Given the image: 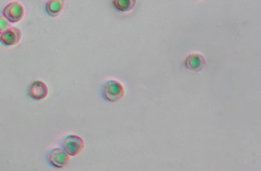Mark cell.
<instances>
[{
  "instance_id": "cell-9",
  "label": "cell",
  "mask_w": 261,
  "mask_h": 171,
  "mask_svg": "<svg viewBox=\"0 0 261 171\" xmlns=\"http://www.w3.org/2000/svg\"><path fill=\"white\" fill-rule=\"evenodd\" d=\"M137 0H112V6L119 12H128L136 6Z\"/></svg>"
},
{
  "instance_id": "cell-1",
  "label": "cell",
  "mask_w": 261,
  "mask_h": 171,
  "mask_svg": "<svg viewBox=\"0 0 261 171\" xmlns=\"http://www.w3.org/2000/svg\"><path fill=\"white\" fill-rule=\"evenodd\" d=\"M102 97L109 102H116L125 95V88L118 80H109L102 88Z\"/></svg>"
},
{
  "instance_id": "cell-6",
  "label": "cell",
  "mask_w": 261,
  "mask_h": 171,
  "mask_svg": "<svg viewBox=\"0 0 261 171\" xmlns=\"http://www.w3.org/2000/svg\"><path fill=\"white\" fill-rule=\"evenodd\" d=\"M205 65H206V61L205 57L198 52L189 54L184 62V66L186 69L195 71V72L202 71L205 68Z\"/></svg>"
},
{
  "instance_id": "cell-10",
  "label": "cell",
  "mask_w": 261,
  "mask_h": 171,
  "mask_svg": "<svg viewBox=\"0 0 261 171\" xmlns=\"http://www.w3.org/2000/svg\"><path fill=\"white\" fill-rule=\"evenodd\" d=\"M10 28V22L4 16L0 15V34L7 30Z\"/></svg>"
},
{
  "instance_id": "cell-3",
  "label": "cell",
  "mask_w": 261,
  "mask_h": 171,
  "mask_svg": "<svg viewBox=\"0 0 261 171\" xmlns=\"http://www.w3.org/2000/svg\"><path fill=\"white\" fill-rule=\"evenodd\" d=\"M3 14V16L10 23H18L24 17V6L18 1L12 2L5 7Z\"/></svg>"
},
{
  "instance_id": "cell-2",
  "label": "cell",
  "mask_w": 261,
  "mask_h": 171,
  "mask_svg": "<svg viewBox=\"0 0 261 171\" xmlns=\"http://www.w3.org/2000/svg\"><path fill=\"white\" fill-rule=\"evenodd\" d=\"M61 147L70 156H76L85 148V142L79 135L67 136L62 141Z\"/></svg>"
},
{
  "instance_id": "cell-11",
  "label": "cell",
  "mask_w": 261,
  "mask_h": 171,
  "mask_svg": "<svg viewBox=\"0 0 261 171\" xmlns=\"http://www.w3.org/2000/svg\"><path fill=\"white\" fill-rule=\"evenodd\" d=\"M0 42H1V34H0Z\"/></svg>"
},
{
  "instance_id": "cell-7",
  "label": "cell",
  "mask_w": 261,
  "mask_h": 171,
  "mask_svg": "<svg viewBox=\"0 0 261 171\" xmlns=\"http://www.w3.org/2000/svg\"><path fill=\"white\" fill-rule=\"evenodd\" d=\"M21 37V32L18 28L10 27L1 34V42L6 46H15L20 42Z\"/></svg>"
},
{
  "instance_id": "cell-5",
  "label": "cell",
  "mask_w": 261,
  "mask_h": 171,
  "mask_svg": "<svg viewBox=\"0 0 261 171\" xmlns=\"http://www.w3.org/2000/svg\"><path fill=\"white\" fill-rule=\"evenodd\" d=\"M47 85L42 81H34L28 88V94L36 101L43 100L48 95Z\"/></svg>"
},
{
  "instance_id": "cell-8",
  "label": "cell",
  "mask_w": 261,
  "mask_h": 171,
  "mask_svg": "<svg viewBox=\"0 0 261 171\" xmlns=\"http://www.w3.org/2000/svg\"><path fill=\"white\" fill-rule=\"evenodd\" d=\"M65 0H48L46 4V11L49 16L56 18L63 12Z\"/></svg>"
},
{
  "instance_id": "cell-4",
  "label": "cell",
  "mask_w": 261,
  "mask_h": 171,
  "mask_svg": "<svg viewBox=\"0 0 261 171\" xmlns=\"http://www.w3.org/2000/svg\"><path fill=\"white\" fill-rule=\"evenodd\" d=\"M47 159L52 167L62 169L66 167L71 159V156L63 149L55 148L49 152Z\"/></svg>"
}]
</instances>
